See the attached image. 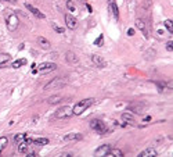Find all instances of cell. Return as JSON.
Here are the masks:
<instances>
[{
	"label": "cell",
	"instance_id": "obj_9",
	"mask_svg": "<svg viewBox=\"0 0 173 157\" xmlns=\"http://www.w3.org/2000/svg\"><path fill=\"white\" fill-rule=\"evenodd\" d=\"M91 61H93V64L97 68H104L105 66H107V63H105V60L101 57V56H98V54H93L91 56Z\"/></svg>",
	"mask_w": 173,
	"mask_h": 157
},
{
	"label": "cell",
	"instance_id": "obj_2",
	"mask_svg": "<svg viewBox=\"0 0 173 157\" xmlns=\"http://www.w3.org/2000/svg\"><path fill=\"white\" fill-rule=\"evenodd\" d=\"M90 128L93 129V131L98 132L100 135H105V134L108 132V128H107V125H105L101 120H98V118H94V120L90 121Z\"/></svg>",
	"mask_w": 173,
	"mask_h": 157
},
{
	"label": "cell",
	"instance_id": "obj_6",
	"mask_svg": "<svg viewBox=\"0 0 173 157\" xmlns=\"http://www.w3.org/2000/svg\"><path fill=\"white\" fill-rule=\"evenodd\" d=\"M57 68V64L55 63H42L39 67H37V71L40 74H49L51 71H54Z\"/></svg>",
	"mask_w": 173,
	"mask_h": 157
},
{
	"label": "cell",
	"instance_id": "obj_18",
	"mask_svg": "<svg viewBox=\"0 0 173 157\" xmlns=\"http://www.w3.org/2000/svg\"><path fill=\"white\" fill-rule=\"evenodd\" d=\"M105 156H108V157H122L123 152L121 149H109Z\"/></svg>",
	"mask_w": 173,
	"mask_h": 157
},
{
	"label": "cell",
	"instance_id": "obj_29",
	"mask_svg": "<svg viewBox=\"0 0 173 157\" xmlns=\"http://www.w3.org/2000/svg\"><path fill=\"white\" fill-rule=\"evenodd\" d=\"M166 50L170 51V53L173 51V42H172V40H169V42L166 43Z\"/></svg>",
	"mask_w": 173,
	"mask_h": 157
},
{
	"label": "cell",
	"instance_id": "obj_1",
	"mask_svg": "<svg viewBox=\"0 0 173 157\" xmlns=\"http://www.w3.org/2000/svg\"><path fill=\"white\" fill-rule=\"evenodd\" d=\"M94 103V99H91V97H89V99H85V100H82V102H78L73 106V109H72V113H73V115H82L85 111H86L89 107L91 106Z\"/></svg>",
	"mask_w": 173,
	"mask_h": 157
},
{
	"label": "cell",
	"instance_id": "obj_31",
	"mask_svg": "<svg viewBox=\"0 0 173 157\" xmlns=\"http://www.w3.org/2000/svg\"><path fill=\"white\" fill-rule=\"evenodd\" d=\"M85 4H86V8L89 10V13H93V8H91L90 4H87V3H85Z\"/></svg>",
	"mask_w": 173,
	"mask_h": 157
},
{
	"label": "cell",
	"instance_id": "obj_20",
	"mask_svg": "<svg viewBox=\"0 0 173 157\" xmlns=\"http://www.w3.org/2000/svg\"><path fill=\"white\" fill-rule=\"evenodd\" d=\"M28 147H29V145L25 142V140L21 142V143H18V152H19V153H22V154L28 153Z\"/></svg>",
	"mask_w": 173,
	"mask_h": 157
},
{
	"label": "cell",
	"instance_id": "obj_19",
	"mask_svg": "<svg viewBox=\"0 0 173 157\" xmlns=\"http://www.w3.org/2000/svg\"><path fill=\"white\" fill-rule=\"evenodd\" d=\"M122 120L125 121V122H127V124H134V117L130 113H123Z\"/></svg>",
	"mask_w": 173,
	"mask_h": 157
},
{
	"label": "cell",
	"instance_id": "obj_7",
	"mask_svg": "<svg viewBox=\"0 0 173 157\" xmlns=\"http://www.w3.org/2000/svg\"><path fill=\"white\" fill-rule=\"evenodd\" d=\"M65 25H67V28H69V29H76L78 20H76L72 14H65Z\"/></svg>",
	"mask_w": 173,
	"mask_h": 157
},
{
	"label": "cell",
	"instance_id": "obj_12",
	"mask_svg": "<svg viewBox=\"0 0 173 157\" xmlns=\"http://www.w3.org/2000/svg\"><path fill=\"white\" fill-rule=\"evenodd\" d=\"M108 7H109V10H111L112 15L115 17V20H119V10H118V6H116V3L114 0H109L108 2Z\"/></svg>",
	"mask_w": 173,
	"mask_h": 157
},
{
	"label": "cell",
	"instance_id": "obj_3",
	"mask_svg": "<svg viewBox=\"0 0 173 157\" xmlns=\"http://www.w3.org/2000/svg\"><path fill=\"white\" fill-rule=\"evenodd\" d=\"M72 115H73L72 109H71L69 106L60 107V109L54 113V118H57V120H67V118H71Z\"/></svg>",
	"mask_w": 173,
	"mask_h": 157
},
{
	"label": "cell",
	"instance_id": "obj_27",
	"mask_svg": "<svg viewBox=\"0 0 173 157\" xmlns=\"http://www.w3.org/2000/svg\"><path fill=\"white\" fill-rule=\"evenodd\" d=\"M103 43H104V35L101 33L100 36H98L97 39L94 40V45H96V46H98V48H100V46H103Z\"/></svg>",
	"mask_w": 173,
	"mask_h": 157
},
{
	"label": "cell",
	"instance_id": "obj_8",
	"mask_svg": "<svg viewBox=\"0 0 173 157\" xmlns=\"http://www.w3.org/2000/svg\"><path fill=\"white\" fill-rule=\"evenodd\" d=\"M25 142L28 143H35V145H40V146H44V145H49V139L47 138H26Z\"/></svg>",
	"mask_w": 173,
	"mask_h": 157
},
{
	"label": "cell",
	"instance_id": "obj_17",
	"mask_svg": "<svg viewBox=\"0 0 173 157\" xmlns=\"http://www.w3.org/2000/svg\"><path fill=\"white\" fill-rule=\"evenodd\" d=\"M82 134H68V135L64 136V140H67V142H72V140H82Z\"/></svg>",
	"mask_w": 173,
	"mask_h": 157
},
{
	"label": "cell",
	"instance_id": "obj_23",
	"mask_svg": "<svg viewBox=\"0 0 173 157\" xmlns=\"http://www.w3.org/2000/svg\"><path fill=\"white\" fill-rule=\"evenodd\" d=\"M7 145H8V139L6 138V136H1V138H0V153L7 147Z\"/></svg>",
	"mask_w": 173,
	"mask_h": 157
},
{
	"label": "cell",
	"instance_id": "obj_33",
	"mask_svg": "<svg viewBox=\"0 0 173 157\" xmlns=\"http://www.w3.org/2000/svg\"><path fill=\"white\" fill-rule=\"evenodd\" d=\"M28 156L29 157H35V156H36V153H35V152H31V153H28Z\"/></svg>",
	"mask_w": 173,
	"mask_h": 157
},
{
	"label": "cell",
	"instance_id": "obj_28",
	"mask_svg": "<svg viewBox=\"0 0 173 157\" xmlns=\"http://www.w3.org/2000/svg\"><path fill=\"white\" fill-rule=\"evenodd\" d=\"M67 7H68V10H71V11L76 10V7H75V4H73L72 0H68V2H67Z\"/></svg>",
	"mask_w": 173,
	"mask_h": 157
},
{
	"label": "cell",
	"instance_id": "obj_5",
	"mask_svg": "<svg viewBox=\"0 0 173 157\" xmlns=\"http://www.w3.org/2000/svg\"><path fill=\"white\" fill-rule=\"evenodd\" d=\"M65 84H67V81L57 77V78H54V79H51L50 82L44 86V89H46V91H50V89H61L65 86Z\"/></svg>",
	"mask_w": 173,
	"mask_h": 157
},
{
	"label": "cell",
	"instance_id": "obj_36",
	"mask_svg": "<svg viewBox=\"0 0 173 157\" xmlns=\"http://www.w3.org/2000/svg\"><path fill=\"white\" fill-rule=\"evenodd\" d=\"M79 2H80V3H85V0H79Z\"/></svg>",
	"mask_w": 173,
	"mask_h": 157
},
{
	"label": "cell",
	"instance_id": "obj_11",
	"mask_svg": "<svg viewBox=\"0 0 173 157\" xmlns=\"http://www.w3.org/2000/svg\"><path fill=\"white\" fill-rule=\"evenodd\" d=\"M158 156V152L154 149V147H148V149L143 150L140 154H139V157H157Z\"/></svg>",
	"mask_w": 173,
	"mask_h": 157
},
{
	"label": "cell",
	"instance_id": "obj_25",
	"mask_svg": "<svg viewBox=\"0 0 173 157\" xmlns=\"http://www.w3.org/2000/svg\"><path fill=\"white\" fill-rule=\"evenodd\" d=\"M25 139H26V135H25V134H17V135H15V138H14V142L18 145V143L24 142Z\"/></svg>",
	"mask_w": 173,
	"mask_h": 157
},
{
	"label": "cell",
	"instance_id": "obj_30",
	"mask_svg": "<svg viewBox=\"0 0 173 157\" xmlns=\"http://www.w3.org/2000/svg\"><path fill=\"white\" fill-rule=\"evenodd\" d=\"M53 28H54V29L57 31L58 33H64V32H65V29H64V28H61V26H57V25H55V24H53Z\"/></svg>",
	"mask_w": 173,
	"mask_h": 157
},
{
	"label": "cell",
	"instance_id": "obj_26",
	"mask_svg": "<svg viewBox=\"0 0 173 157\" xmlns=\"http://www.w3.org/2000/svg\"><path fill=\"white\" fill-rule=\"evenodd\" d=\"M163 24H165V28H166V29L169 31L170 33H173V21H172V20H166Z\"/></svg>",
	"mask_w": 173,
	"mask_h": 157
},
{
	"label": "cell",
	"instance_id": "obj_37",
	"mask_svg": "<svg viewBox=\"0 0 173 157\" xmlns=\"http://www.w3.org/2000/svg\"><path fill=\"white\" fill-rule=\"evenodd\" d=\"M0 154H1V153H0Z\"/></svg>",
	"mask_w": 173,
	"mask_h": 157
},
{
	"label": "cell",
	"instance_id": "obj_13",
	"mask_svg": "<svg viewBox=\"0 0 173 157\" xmlns=\"http://www.w3.org/2000/svg\"><path fill=\"white\" fill-rule=\"evenodd\" d=\"M11 61V56L8 53H0V68H3Z\"/></svg>",
	"mask_w": 173,
	"mask_h": 157
},
{
	"label": "cell",
	"instance_id": "obj_14",
	"mask_svg": "<svg viewBox=\"0 0 173 157\" xmlns=\"http://www.w3.org/2000/svg\"><path fill=\"white\" fill-rule=\"evenodd\" d=\"M37 45H39L42 49H44V50H49V49H50V42L43 36H37Z\"/></svg>",
	"mask_w": 173,
	"mask_h": 157
},
{
	"label": "cell",
	"instance_id": "obj_32",
	"mask_svg": "<svg viewBox=\"0 0 173 157\" xmlns=\"http://www.w3.org/2000/svg\"><path fill=\"white\" fill-rule=\"evenodd\" d=\"M127 35H129V36H133V35H134V29H132V28H130V29L127 31Z\"/></svg>",
	"mask_w": 173,
	"mask_h": 157
},
{
	"label": "cell",
	"instance_id": "obj_24",
	"mask_svg": "<svg viewBox=\"0 0 173 157\" xmlns=\"http://www.w3.org/2000/svg\"><path fill=\"white\" fill-rule=\"evenodd\" d=\"M25 64H26L25 59H19V60H15V61L11 64V67H13V68H19L21 66H25Z\"/></svg>",
	"mask_w": 173,
	"mask_h": 157
},
{
	"label": "cell",
	"instance_id": "obj_4",
	"mask_svg": "<svg viewBox=\"0 0 173 157\" xmlns=\"http://www.w3.org/2000/svg\"><path fill=\"white\" fill-rule=\"evenodd\" d=\"M6 25H7V29L10 31V32H14V31H17V29H18V26H19L18 17H17L15 14L7 15V18H6Z\"/></svg>",
	"mask_w": 173,
	"mask_h": 157
},
{
	"label": "cell",
	"instance_id": "obj_15",
	"mask_svg": "<svg viewBox=\"0 0 173 157\" xmlns=\"http://www.w3.org/2000/svg\"><path fill=\"white\" fill-rule=\"evenodd\" d=\"M111 149V146L109 145H103V146H100L98 149H96V152H94V156H105L107 154V152Z\"/></svg>",
	"mask_w": 173,
	"mask_h": 157
},
{
	"label": "cell",
	"instance_id": "obj_34",
	"mask_svg": "<svg viewBox=\"0 0 173 157\" xmlns=\"http://www.w3.org/2000/svg\"><path fill=\"white\" fill-rule=\"evenodd\" d=\"M0 2H10V3H15L17 0H0Z\"/></svg>",
	"mask_w": 173,
	"mask_h": 157
},
{
	"label": "cell",
	"instance_id": "obj_10",
	"mask_svg": "<svg viewBox=\"0 0 173 157\" xmlns=\"http://www.w3.org/2000/svg\"><path fill=\"white\" fill-rule=\"evenodd\" d=\"M25 7H26V10H29L31 13H32L35 17H37V18H40V20H43L44 18V14L43 13H40L39 10H37L36 7H33L32 4H29V3H25Z\"/></svg>",
	"mask_w": 173,
	"mask_h": 157
},
{
	"label": "cell",
	"instance_id": "obj_16",
	"mask_svg": "<svg viewBox=\"0 0 173 157\" xmlns=\"http://www.w3.org/2000/svg\"><path fill=\"white\" fill-rule=\"evenodd\" d=\"M65 59H67V61H68V63H71V64H76V63L79 61V57H78L75 53H72V51H67Z\"/></svg>",
	"mask_w": 173,
	"mask_h": 157
},
{
	"label": "cell",
	"instance_id": "obj_35",
	"mask_svg": "<svg viewBox=\"0 0 173 157\" xmlns=\"http://www.w3.org/2000/svg\"><path fill=\"white\" fill-rule=\"evenodd\" d=\"M144 121H145V122H148V121H151V117H150V115H148V117H145V118H144Z\"/></svg>",
	"mask_w": 173,
	"mask_h": 157
},
{
	"label": "cell",
	"instance_id": "obj_21",
	"mask_svg": "<svg viewBox=\"0 0 173 157\" xmlns=\"http://www.w3.org/2000/svg\"><path fill=\"white\" fill-rule=\"evenodd\" d=\"M134 24H136L137 29L143 31V32L145 33V22L143 21V20H141V18H137V20H136V22H134ZM145 36H147V33H145Z\"/></svg>",
	"mask_w": 173,
	"mask_h": 157
},
{
	"label": "cell",
	"instance_id": "obj_22",
	"mask_svg": "<svg viewBox=\"0 0 173 157\" xmlns=\"http://www.w3.org/2000/svg\"><path fill=\"white\" fill-rule=\"evenodd\" d=\"M60 102H61V96L60 95L51 96V97H49V100H47L49 104H57V103H60Z\"/></svg>",
	"mask_w": 173,
	"mask_h": 157
}]
</instances>
